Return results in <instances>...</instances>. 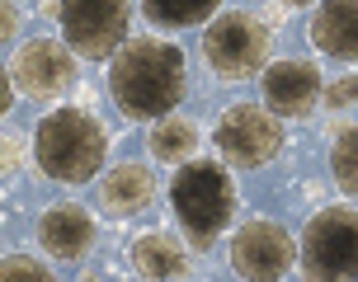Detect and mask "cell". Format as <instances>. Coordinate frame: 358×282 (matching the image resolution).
<instances>
[{"label": "cell", "mask_w": 358, "mask_h": 282, "mask_svg": "<svg viewBox=\"0 0 358 282\" xmlns=\"http://www.w3.org/2000/svg\"><path fill=\"white\" fill-rule=\"evenodd\" d=\"M108 94L137 123H156L184 99V52L165 38H127L108 61Z\"/></svg>", "instance_id": "6da1fadb"}, {"label": "cell", "mask_w": 358, "mask_h": 282, "mask_svg": "<svg viewBox=\"0 0 358 282\" xmlns=\"http://www.w3.org/2000/svg\"><path fill=\"white\" fill-rule=\"evenodd\" d=\"M170 207H175V221L189 230V240L198 245V254H208L236 216L231 170L217 165V160H203V156L184 160L179 175L170 179Z\"/></svg>", "instance_id": "7a4b0ae2"}, {"label": "cell", "mask_w": 358, "mask_h": 282, "mask_svg": "<svg viewBox=\"0 0 358 282\" xmlns=\"http://www.w3.org/2000/svg\"><path fill=\"white\" fill-rule=\"evenodd\" d=\"M34 156L38 170L57 184H85L99 175L108 156L104 123L85 108H57L34 127Z\"/></svg>", "instance_id": "3957f363"}, {"label": "cell", "mask_w": 358, "mask_h": 282, "mask_svg": "<svg viewBox=\"0 0 358 282\" xmlns=\"http://www.w3.org/2000/svg\"><path fill=\"white\" fill-rule=\"evenodd\" d=\"M268 52H273L268 24L245 15V10L213 19L208 34H203V57H208V66L222 80H250V75H259L268 66Z\"/></svg>", "instance_id": "277c9868"}, {"label": "cell", "mask_w": 358, "mask_h": 282, "mask_svg": "<svg viewBox=\"0 0 358 282\" xmlns=\"http://www.w3.org/2000/svg\"><path fill=\"white\" fill-rule=\"evenodd\" d=\"M127 19H132V5L127 0H57L62 38L85 61H104V57H113L123 47Z\"/></svg>", "instance_id": "5b68a950"}, {"label": "cell", "mask_w": 358, "mask_h": 282, "mask_svg": "<svg viewBox=\"0 0 358 282\" xmlns=\"http://www.w3.org/2000/svg\"><path fill=\"white\" fill-rule=\"evenodd\" d=\"M306 278H358V212L325 207L302 230Z\"/></svg>", "instance_id": "8992f818"}, {"label": "cell", "mask_w": 358, "mask_h": 282, "mask_svg": "<svg viewBox=\"0 0 358 282\" xmlns=\"http://www.w3.org/2000/svg\"><path fill=\"white\" fill-rule=\"evenodd\" d=\"M213 141L222 160L236 165V170H259L283 151V127H278V113L259 104H236L227 108L213 127Z\"/></svg>", "instance_id": "52a82bcc"}, {"label": "cell", "mask_w": 358, "mask_h": 282, "mask_svg": "<svg viewBox=\"0 0 358 282\" xmlns=\"http://www.w3.org/2000/svg\"><path fill=\"white\" fill-rule=\"evenodd\" d=\"M10 75H15L19 94H29V99H43V104L62 99L76 85V52H66L52 38H34V43H24L15 52Z\"/></svg>", "instance_id": "ba28073f"}, {"label": "cell", "mask_w": 358, "mask_h": 282, "mask_svg": "<svg viewBox=\"0 0 358 282\" xmlns=\"http://www.w3.org/2000/svg\"><path fill=\"white\" fill-rule=\"evenodd\" d=\"M297 264V240L287 235V226L278 221H245L231 240V268L241 278H283Z\"/></svg>", "instance_id": "9c48e42d"}, {"label": "cell", "mask_w": 358, "mask_h": 282, "mask_svg": "<svg viewBox=\"0 0 358 282\" xmlns=\"http://www.w3.org/2000/svg\"><path fill=\"white\" fill-rule=\"evenodd\" d=\"M321 94H325L321 70L311 61H302V57H287V61L264 66V104L278 118H306L311 108L321 104Z\"/></svg>", "instance_id": "30bf717a"}, {"label": "cell", "mask_w": 358, "mask_h": 282, "mask_svg": "<svg viewBox=\"0 0 358 282\" xmlns=\"http://www.w3.org/2000/svg\"><path fill=\"white\" fill-rule=\"evenodd\" d=\"M94 235H99L94 216H90L85 207H76V202H57V207H48L38 216V245L48 249L52 259H62V264L85 259L90 245H94Z\"/></svg>", "instance_id": "8fae6325"}, {"label": "cell", "mask_w": 358, "mask_h": 282, "mask_svg": "<svg viewBox=\"0 0 358 282\" xmlns=\"http://www.w3.org/2000/svg\"><path fill=\"white\" fill-rule=\"evenodd\" d=\"M306 34L316 52L335 61H358V0H321Z\"/></svg>", "instance_id": "7c38bea8"}, {"label": "cell", "mask_w": 358, "mask_h": 282, "mask_svg": "<svg viewBox=\"0 0 358 282\" xmlns=\"http://www.w3.org/2000/svg\"><path fill=\"white\" fill-rule=\"evenodd\" d=\"M99 202H104L108 216H137L156 202V175L146 165H113L99 184Z\"/></svg>", "instance_id": "4fadbf2b"}, {"label": "cell", "mask_w": 358, "mask_h": 282, "mask_svg": "<svg viewBox=\"0 0 358 282\" xmlns=\"http://www.w3.org/2000/svg\"><path fill=\"white\" fill-rule=\"evenodd\" d=\"M132 268L142 278H184L189 273V254L170 230H146L132 240Z\"/></svg>", "instance_id": "5bb4252c"}, {"label": "cell", "mask_w": 358, "mask_h": 282, "mask_svg": "<svg viewBox=\"0 0 358 282\" xmlns=\"http://www.w3.org/2000/svg\"><path fill=\"white\" fill-rule=\"evenodd\" d=\"M146 146H151V156L161 160V165H184V160L198 156V127L189 118H170L165 113V118H156Z\"/></svg>", "instance_id": "9a60e30c"}, {"label": "cell", "mask_w": 358, "mask_h": 282, "mask_svg": "<svg viewBox=\"0 0 358 282\" xmlns=\"http://www.w3.org/2000/svg\"><path fill=\"white\" fill-rule=\"evenodd\" d=\"M222 0H142V15L156 29H194L213 15Z\"/></svg>", "instance_id": "2e32d148"}, {"label": "cell", "mask_w": 358, "mask_h": 282, "mask_svg": "<svg viewBox=\"0 0 358 282\" xmlns=\"http://www.w3.org/2000/svg\"><path fill=\"white\" fill-rule=\"evenodd\" d=\"M330 175L349 198H358V127H344L330 151Z\"/></svg>", "instance_id": "e0dca14e"}, {"label": "cell", "mask_w": 358, "mask_h": 282, "mask_svg": "<svg viewBox=\"0 0 358 282\" xmlns=\"http://www.w3.org/2000/svg\"><path fill=\"white\" fill-rule=\"evenodd\" d=\"M0 273H5V278H52V273L38 264V259H24V254H5Z\"/></svg>", "instance_id": "ac0fdd59"}, {"label": "cell", "mask_w": 358, "mask_h": 282, "mask_svg": "<svg viewBox=\"0 0 358 282\" xmlns=\"http://www.w3.org/2000/svg\"><path fill=\"white\" fill-rule=\"evenodd\" d=\"M321 99H325L330 108H344V104H354V99H358V75H344V80H330Z\"/></svg>", "instance_id": "d6986e66"}, {"label": "cell", "mask_w": 358, "mask_h": 282, "mask_svg": "<svg viewBox=\"0 0 358 282\" xmlns=\"http://www.w3.org/2000/svg\"><path fill=\"white\" fill-rule=\"evenodd\" d=\"M0 34H5V43H10V38L19 34V10H15V5H10V0L0 5Z\"/></svg>", "instance_id": "ffe728a7"}, {"label": "cell", "mask_w": 358, "mask_h": 282, "mask_svg": "<svg viewBox=\"0 0 358 282\" xmlns=\"http://www.w3.org/2000/svg\"><path fill=\"white\" fill-rule=\"evenodd\" d=\"M0 89H5V94H0V108H5V113H10V104H15V75H10V66H5V75H0Z\"/></svg>", "instance_id": "44dd1931"}, {"label": "cell", "mask_w": 358, "mask_h": 282, "mask_svg": "<svg viewBox=\"0 0 358 282\" xmlns=\"http://www.w3.org/2000/svg\"><path fill=\"white\" fill-rule=\"evenodd\" d=\"M5 170H19V146L5 137Z\"/></svg>", "instance_id": "7402d4cb"}, {"label": "cell", "mask_w": 358, "mask_h": 282, "mask_svg": "<svg viewBox=\"0 0 358 282\" xmlns=\"http://www.w3.org/2000/svg\"><path fill=\"white\" fill-rule=\"evenodd\" d=\"M283 5H311V0H283Z\"/></svg>", "instance_id": "603a6c76"}]
</instances>
